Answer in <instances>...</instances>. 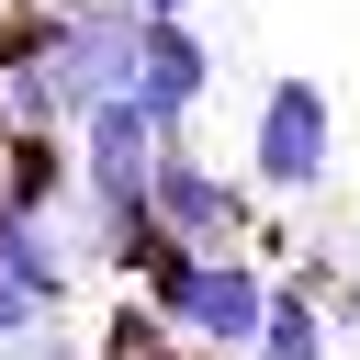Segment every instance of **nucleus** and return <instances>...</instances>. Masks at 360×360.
Masks as SVG:
<instances>
[{
    "label": "nucleus",
    "instance_id": "nucleus-5",
    "mask_svg": "<svg viewBox=\"0 0 360 360\" xmlns=\"http://www.w3.org/2000/svg\"><path fill=\"white\" fill-rule=\"evenodd\" d=\"M90 360H214V349H180V326L135 292V304H112V326L90 338Z\"/></svg>",
    "mask_w": 360,
    "mask_h": 360
},
{
    "label": "nucleus",
    "instance_id": "nucleus-6",
    "mask_svg": "<svg viewBox=\"0 0 360 360\" xmlns=\"http://www.w3.org/2000/svg\"><path fill=\"white\" fill-rule=\"evenodd\" d=\"M135 11H202V0H135Z\"/></svg>",
    "mask_w": 360,
    "mask_h": 360
},
{
    "label": "nucleus",
    "instance_id": "nucleus-1",
    "mask_svg": "<svg viewBox=\"0 0 360 360\" xmlns=\"http://www.w3.org/2000/svg\"><path fill=\"white\" fill-rule=\"evenodd\" d=\"M326 169H338V101L315 79H270L259 124H248V180L281 191V202H304V191H326Z\"/></svg>",
    "mask_w": 360,
    "mask_h": 360
},
{
    "label": "nucleus",
    "instance_id": "nucleus-3",
    "mask_svg": "<svg viewBox=\"0 0 360 360\" xmlns=\"http://www.w3.org/2000/svg\"><path fill=\"white\" fill-rule=\"evenodd\" d=\"M124 90L180 135L191 112H202V90H214V45H202V22L191 11H135V56H124Z\"/></svg>",
    "mask_w": 360,
    "mask_h": 360
},
{
    "label": "nucleus",
    "instance_id": "nucleus-4",
    "mask_svg": "<svg viewBox=\"0 0 360 360\" xmlns=\"http://www.w3.org/2000/svg\"><path fill=\"white\" fill-rule=\"evenodd\" d=\"M236 360H338L326 292H315V281H270V315H259V338H248Z\"/></svg>",
    "mask_w": 360,
    "mask_h": 360
},
{
    "label": "nucleus",
    "instance_id": "nucleus-2",
    "mask_svg": "<svg viewBox=\"0 0 360 360\" xmlns=\"http://www.w3.org/2000/svg\"><path fill=\"white\" fill-rule=\"evenodd\" d=\"M146 214H158L169 236H191V248H225V236H248V180H225L191 135H158V158H146Z\"/></svg>",
    "mask_w": 360,
    "mask_h": 360
}]
</instances>
